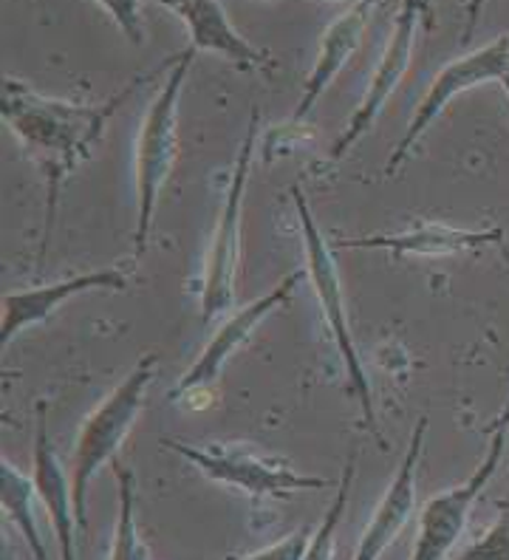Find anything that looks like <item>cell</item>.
Returning a JSON list of instances; mask_svg holds the SVG:
<instances>
[{"instance_id": "d6986e66", "label": "cell", "mask_w": 509, "mask_h": 560, "mask_svg": "<svg viewBox=\"0 0 509 560\" xmlns=\"http://www.w3.org/2000/svg\"><path fill=\"white\" fill-rule=\"evenodd\" d=\"M357 456L346 458V470L339 476V487L337 495H334L332 506H328V513L323 515L320 526L314 529V538L309 544V552H305L303 560H334V540H337V529L339 521L346 515L348 499H351V487H354V472H357Z\"/></svg>"}, {"instance_id": "484cf974", "label": "cell", "mask_w": 509, "mask_h": 560, "mask_svg": "<svg viewBox=\"0 0 509 560\" xmlns=\"http://www.w3.org/2000/svg\"><path fill=\"white\" fill-rule=\"evenodd\" d=\"M501 85H504V91H507V96H509V74L504 77V80H501Z\"/></svg>"}, {"instance_id": "5b68a950", "label": "cell", "mask_w": 509, "mask_h": 560, "mask_svg": "<svg viewBox=\"0 0 509 560\" xmlns=\"http://www.w3.org/2000/svg\"><path fill=\"white\" fill-rule=\"evenodd\" d=\"M258 119L261 114L255 108L244 142H241V151H238L235 167H232L224 207H221V215L216 221V233H212L210 258H207V272H204L201 287L204 326H210L216 317L224 315L227 308L235 303L238 264H241V221H244V199L252 171V156H255V142H258Z\"/></svg>"}, {"instance_id": "8fae6325", "label": "cell", "mask_w": 509, "mask_h": 560, "mask_svg": "<svg viewBox=\"0 0 509 560\" xmlns=\"http://www.w3.org/2000/svg\"><path fill=\"white\" fill-rule=\"evenodd\" d=\"M125 287H128V275L125 272H119V269H96V272L71 275V278L55 280V283L3 294V303H0V349L7 351L21 331L37 326V323H46L62 303H68L77 294L94 292V289L116 292V289Z\"/></svg>"}, {"instance_id": "9a60e30c", "label": "cell", "mask_w": 509, "mask_h": 560, "mask_svg": "<svg viewBox=\"0 0 509 560\" xmlns=\"http://www.w3.org/2000/svg\"><path fill=\"white\" fill-rule=\"evenodd\" d=\"M504 230H459L448 224H419L414 230L394 235H357V238H339L334 241V249H382L391 253L394 258H407V255H419V258H439V255H459L475 253L489 244H501Z\"/></svg>"}, {"instance_id": "d4e9b609", "label": "cell", "mask_w": 509, "mask_h": 560, "mask_svg": "<svg viewBox=\"0 0 509 560\" xmlns=\"http://www.w3.org/2000/svg\"><path fill=\"white\" fill-rule=\"evenodd\" d=\"M266 3H271V0H266ZM332 3H348V7H351V3H377V0H332Z\"/></svg>"}, {"instance_id": "9c48e42d", "label": "cell", "mask_w": 509, "mask_h": 560, "mask_svg": "<svg viewBox=\"0 0 509 560\" xmlns=\"http://www.w3.org/2000/svg\"><path fill=\"white\" fill-rule=\"evenodd\" d=\"M419 23L421 14L419 7H416V0H402L394 28H391V37H387L385 43V51H382L380 62H377V69H373L371 74V82H368L366 94H362V103L357 105V110H354L351 119L346 122L343 133L334 139L332 151H328V162H339L343 156H348L354 144L360 142L368 130L373 128V122L380 119L387 100H391V94H394L396 85L402 82V77L410 69V62H414Z\"/></svg>"}, {"instance_id": "7a4b0ae2", "label": "cell", "mask_w": 509, "mask_h": 560, "mask_svg": "<svg viewBox=\"0 0 509 560\" xmlns=\"http://www.w3.org/2000/svg\"><path fill=\"white\" fill-rule=\"evenodd\" d=\"M196 48L187 46L178 51L173 69L164 74L157 100L150 103L148 114L136 139V230H134V258H142L148 249L150 230L157 219V205L167 185L170 171L178 156V100L187 77H190Z\"/></svg>"}, {"instance_id": "e0dca14e", "label": "cell", "mask_w": 509, "mask_h": 560, "mask_svg": "<svg viewBox=\"0 0 509 560\" xmlns=\"http://www.w3.org/2000/svg\"><path fill=\"white\" fill-rule=\"evenodd\" d=\"M34 481L26 479L12 462H0V504H3V515L14 524V529L23 535L28 552L34 560H51L46 544L37 529V518H34Z\"/></svg>"}, {"instance_id": "ba28073f", "label": "cell", "mask_w": 509, "mask_h": 560, "mask_svg": "<svg viewBox=\"0 0 509 560\" xmlns=\"http://www.w3.org/2000/svg\"><path fill=\"white\" fill-rule=\"evenodd\" d=\"M509 436V402L498 419L493 439H489V451L478 470L470 476L464 485L444 490L433 499L425 501L419 513V535H416L414 555L410 560H448L453 547L462 538L464 526H467L470 513H473L475 501L484 492V487L493 481L498 465L504 462V444Z\"/></svg>"}, {"instance_id": "6da1fadb", "label": "cell", "mask_w": 509, "mask_h": 560, "mask_svg": "<svg viewBox=\"0 0 509 560\" xmlns=\"http://www.w3.org/2000/svg\"><path fill=\"white\" fill-rule=\"evenodd\" d=\"M173 62H176V57L159 66L157 71H150V74L136 77L119 94L108 96L100 105L57 100V96H46L41 91H34L32 85L14 80V77H3V85H0V117H3V122L9 125L14 137L21 139L26 156L43 173V187H46V221H43L37 267H43V260H46L51 233H55L62 187L71 178V173H77L82 162H89L91 151L102 139L116 110L123 108L136 91L144 89L153 77L167 71Z\"/></svg>"}, {"instance_id": "7c38bea8", "label": "cell", "mask_w": 509, "mask_h": 560, "mask_svg": "<svg viewBox=\"0 0 509 560\" xmlns=\"http://www.w3.org/2000/svg\"><path fill=\"white\" fill-rule=\"evenodd\" d=\"M425 436H428V417H421L416 428L410 431V442H407L405 458H402L400 470H396L394 481L380 499L377 510H373L371 521H368L366 533H362L360 544L354 560H380L387 549L394 547L396 538L402 535L410 518L416 513V470H419L421 451H425Z\"/></svg>"}, {"instance_id": "30bf717a", "label": "cell", "mask_w": 509, "mask_h": 560, "mask_svg": "<svg viewBox=\"0 0 509 560\" xmlns=\"http://www.w3.org/2000/svg\"><path fill=\"white\" fill-rule=\"evenodd\" d=\"M298 280L300 272H289L284 280H278V287L269 289L264 298L244 303L235 315L227 317V320L218 326L216 335L210 337V342L204 346L198 360L193 362L190 369L182 374V380L173 385V390H170V402H182V399H190L196 390L212 388V383H216L221 369H224V362L255 335V328H258L275 308L289 303L294 287H298Z\"/></svg>"}, {"instance_id": "7402d4cb", "label": "cell", "mask_w": 509, "mask_h": 560, "mask_svg": "<svg viewBox=\"0 0 509 560\" xmlns=\"http://www.w3.org/2000/svg\"><path fill=\"white\" fill-rule=\"evenodd\" d=\"M314 538L312 526H300L292 535H286L284 540L271 544V547L261 549L255 555H246L241 560H303L305 552H309V544Z\"/></svg>"}, {"instance_id": "8992f818", "label": "cell", "mask_w": 509, "mask_h": 560, "mask_svg": "<svg viewBox=\"0 0 509 560\" xmlns=\"http://www.w3.org/2000/svg\"><path fill=\"white\" fill-rule=\"evenodd\" d=\"M167 451L178 453V456L201 470L204 476L216 485L232 487V490L246 492L250 499H286L292 492H314L326 490L328 481L317 479V476H303L294 472L292 467L284 462H271V458H261L255 453L244 451V447H227V444H210V447H196V444L184 442H162Z\"/></svg>"}, {"instance_id": "44dd1931", "label": "cell", "mask_w": 509, "mask_h": 560, "mask_svg": "<svg viewBox=\"0 0 509 560\" xmlns=\"http://www.w3.org/2000/svg\"><path fill=\"white\" fill-rule=\"evenodd\" d=\"M100 9L108 14L111 21L119 26L125 37L136 46L144 43V18H142V0H94Z\"/></svg>"}, {"instance_id": "ac0fdd59", "label": "cell", "mask_w": 509, "mask_h": 560, "mask_svg": "<svg viewBox=\"0 0 509 560\" xmlns=\"http://www.w3.org/2000/svg\"><path fill=\"white\" fill-rule=\"evenodd\" d=\"M114 476L119 481V515H116L111 560H148V549H144L142 538H139V529H136L134 472L128 467L114 465Z\"/></svg>"}, {"instance_id": "2e32d148", "label": "cell", "mask_w": 509, "mask_h": 560, "mask_svg": "<svg viewBox=\"0 0 509 560\" xmlns=\"http://www.w3.org/2000/svg\"><path fill=\"white\" fill-rule=\"evenodd\" d=\"M368 12H371V3H351L346 12L334 18L332 26L326 28V35L320 40L317 60H314L312 71L305 77L303 91H300L298 108L292 114V122H303L309 114L314 110V105L320 103V96L326 94L328 85L337 80V74L346 69V62L351 60L354 51L360 48L362 35L368 28Z\"/></svg>"}, {"instance_id": "5bb4252c", "label": "cell", "mask_w": 509, "mask_h": 560, "mask_svg": "<svg viewBox=\"0 0 509 560\" xmlns=\"http://www.w3.org/2000/svg\"><path fill=\"white\" fill-rule=\"evenodd\" d=\"M157 3L170 9L184 23L190 46L196 51L224 57L238 69H271L275 66L269 51L252 46L232 26L224 7H221V0H157Z\"/></svg>"}, {"instance_id": "cb8c5ba5", "label": "cell", "mask_w": 509, "mask_h": 560, "mask_svg": "<svg viewBox=\"0 0 509 560\" xmlns=\"http://www.w3.org/2000/svg\"><path fill=\"white\" fill-rule=\"evenodd\" d=\"M416 7H419V14H421V26H425V28L433 26V12H430V0H416Z\"/></svg>"}, {"instance_id": "3957f363", "label": "cell", "mask_w": 509, "mask_h": 560, "mask_svg": "<svg viewBox=\"0 0 509 560\" xmlns=\"http://www.w3.org/2000/svg\"><path fill=\"white\" fill-rule=\"evenodd\" d=\"M157 374L159 357L144 354L123 383L116 385L108 397L91 410L89 419L82 422L80 433H77L74 451H71V487H74V513L80 533L89 529V513H85L89 485L102 467L114 462L128 433L134 431L136 419L144 410L150 383L157 380Z\"/></svg>"}, {"instance_id": "52a82bcc", "label": "cell", "mask_w": 509, "mask_h": 560, "mask_svg": "<svg viewBox=\"0 0 509 560\" xmlns=\"http://www.w3.org/2000/svg\"><path fill=\"white\" fill-rule=\"evenodd\" d=\"M509 74V35L496 37L487 46L475 48L470 55L455 57L453 62H448L439 74L433 77L430 89L421 96L419 108L414 110V119L407 125L405 137L400 139V144L394 148V153L387 156L385 176H396L410 151L416 148L425 133H428L430 125L444 114L455 96L464 94L470 89H478V85H487V82H501Z\"/></svg>"}, {"instance_id": "ffe728a7", "label": "cell", "mask_w": 509, "mask_h": 560, "mask_svg": "<svg viewBox=\"0 0 509 560\" xmlns=\"http://www.w3.org/2000/svg\"><path fill=\"white\" fill-rule=\"evenodd\" d=\"M453 560H509V501L498 504L496 524Z\"/></svg>"}, {"instance_id": "277c9868", "label": "cell", "mask_w": 509, "mask_h": 560, "mask_svg": "<svg viewBox=\"0 0 509 560\" xmlns=\"http://www.w3.org/2000/svg\"><path fill=\"white\" fill-rule=\"evenodd\" d=\"M292 201L294 212L300 221V238H303L305 249V275L312 283L314 294H317L320 312L326 317L328 331L334 337V346L339 351V360L346 365L348 383L354 388V397L360 399L362 417H366V428L373 433V439H382L380 424H377V410H373V394L368 374L362 369L360 354H357V342H354L351 326H348V312H346V298H343V280H339L337 260H334V249L328 238L320 233L317 221L312 215V207L305 192L298 185L292 187Z\"/></svg>"}, {"instance_id": "603a6c76", "label": "cell", "mask_w": 509, "mask_h": 560, "mask_svg": "<svg viewBox=\"0 0 509 560\" xmlns=\"http://www.w3.org/2000/svg\"><path fill=\"white\" fill-rule=\"evenodd\" d=\"M487 7V0H470L467 3V21H464V32H462V46H467L475 35V26L482 21V12Z\"/></svg>"}, {"instance_id": "4fadbf2b", "label": "cell", "mask_w": 509, "mask_h": 560, "mask_svg": "<svg viewBox=\"0 0 509 560\" xmlns=\"http://www.w3.org/2000/svg\"><path fill=\"white\" fill-rule=\"evenodd\" d=\"M32 481L37 490V501L46 506L48 521L55 526L57 544H60V560H77V513H74V487L62 470L55 444L48 436L46 402H37L34 413V462Z\"/></svg>"}]
</instances>
